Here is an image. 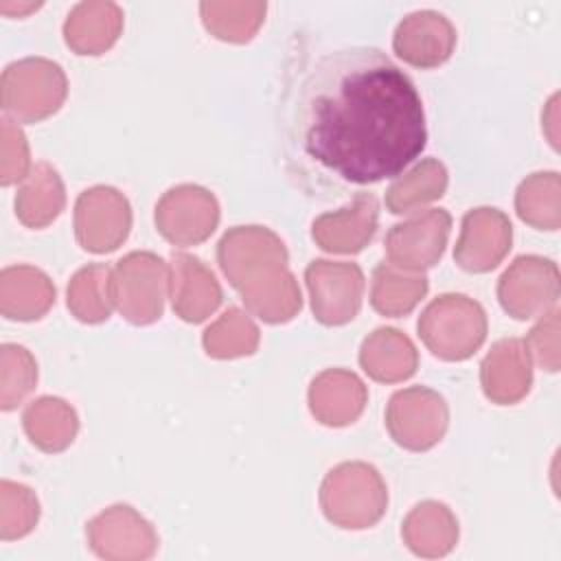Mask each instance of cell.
Here are the masks:
<instances>
[{"instance_id":"cell-20","label":"cell","mask_w":561,"mask_h":561,"mask_svg":"<svg viewBox=\"0 0 561 561\" xmlns=\"http://www.w3.org/2000/svg\"><path fill=\"white\" fill-rule=\"evenodd\" d=\"M55 302V287L48 276L28 265L2 270L0 309L9 320H37Z\"/></svg>"},{"instance_id":"cell-14","label":"cell","mask_w":561,"mask_h":561,"mask_svg":"<svg viewBox=\"0 0 561 561\" xmlns=\"http://www.w3.org/2000/svg\"><path fill=\"white\" fill-rule=\"evenodd\" d=\"M511 221L497 208H476L465 215L454 259L467 272L493 270L511 248Z\"/></svg>"},{"instance_id":"cell-27","label":"cell","mask_w":561,"mask_h":561,"mask_svg":"<svg viewBox=\"0 0 561 561\" xmlns=\"http://www.w3.org/2000/svg\"><path fill=\"white\" fill-rule=\"evenodd\" d=\"M204 26L219 39L248 42L263 22V2H202Z\"/></svg>"},{"instance_id":"cell-18","label":"cell","mask_w":561,"mask_h":561,"mask_svg":"<svg viewBox=\"0 0 561 561\" xmlns=\"http://www.w3.org/2000/svg\"><path fill=\"white\" fill-rule=\"evenodd\" d=\"M366 403L364 383L346 370H327L313 379L309 390V405L313 416L324 425L353 423Z\"/></svg>"},{"instance_id":"cell-1","label":"cell","mask_w":561,"mask_h":561,"mask_svg":"<svg viewBox=\"0 0 561 561\" xmlns=\"http://www.w3.org/2000/svg\"><path fill=\"white\" fill-rule=\"evenodd\" d=\"M427 142L412 79L381 50L305 57L285 81L280 147L287 175L311 197L364 193L397 178Z\"/></svg>"},{"instance_id":"cell-8","label":"cell","mask_w":561,"mask_h":561,"mask_svg":"<svg viewBox=\"0 0 561 561\" xmlns=\"http://www.w3.org/2000/svg\"><path fill=\"white\" fill-rule=\"evenodd\" d=\"M131 226L127 199L112 186L83 191L75 206V232L83 250L112 252L118 248Z\"/></svg>"},{"instance_id":"cell-6","label":"cell","mask_w":561,"mask_h":561,"mask_svg":"<svg viewBox=\"0 0 561 561\" xmlns=\"http://www.w3.org/2000/svg\"><path fill=\"white\" fill-rule=\"evenodd\" d=\"M112 302L134 324H149L162 313L167 265L151 252H131L112 270Z\"/></svg>"},{"instance_id":"cell-2","label":"cell","mask_w":561,"mask_h":561,"mask_svg":"<svg viewBox=\"0 0 561 561\" xmlns=\"http://www.w3.org/2000/svg\"><path fill=\"white\" fill-rule=\"evenodd\" d=\"M219 265L248 309L265 322H287L300 309V289L287 272L283 241L261 226H237L217 248Z\"/></svg>"},{"instance_id":"cell-24","label":"cell","mask_w":561,"mask_h":561,"mask_svg":"<svg viewBox=\"0 0 561 561\" xmlns=\"http://www.w3.org/2000/svg\"><path fill=\"white\" fill-rule=\"evenodd\" d=\"M427 294V278L421 274H403L390 263H381L373 272L370 305L375 311L399 318L414 309V305Z\"/></svg>"},{"instance_id":"cell-31","label":"cell","mask_w":561,"mask_h":561,"mask_svg":"<svg viewBox=\"0 0 561 561\" xmlns=\"http://www.w3.org/2000/svg\"><path fill=\"white\" fill-rule=\"evenodd\" d=\"M403 535H405L408 546L416 554H445L451 550L458 528H456V522L449 511H445L436 519L434 528H425V524H421L414 515H408V519L403 524Z\"/></svg>"},{"instance_id":"cell-21","label":"cell","mask_w":561,"mask_h":561,"mask_svg":"<svg viewBox=\"0 0 561 561\" xmlns=\"http://www.w3.org/2000/svg\"><path fill=\"white\" fill-rule=\"evenodd\" d=\"M362 368L377 381H401L416 370V351L397 329H377L364 340L359 353Z\"/></svg>"},{"instance_id":"cell-11","label":"cell","mask_w":561,"mask_h":561,"mask_svg":"<svg viewBox=\"0 0 561 561\" xmlns=\"http://www.w3.org/2000/svg\"><path fill=\"white\" fill-rule=\"evenodd\" d=\"M305 278L313 313L322 324H344L357 316L364 274L355 263L313 261L307 267Z\"/></svg>"},{"instance_id":"cell-19","label":"cell","mask_w":561,"mask_h":561,"mask_svg":"<svg viewBox=\"0 0 561 561\" xmlns=\"http://www.w3.org/2000/svg\"><path fill=\"white\" fill-rule=\"evenodd\" d=\"M123 26V11L114 2H81L64 24L66 44L79 55H101L107 50Z\"/></svg>"},{"instance_id":"cell-4","label":"cell","mask_w":561,"mask_h":561,"mask_svg":"<svg viewBox=\"0 0 561 561\" xmlns=\"http://www.w3.org/2000/svg\"><path fill=\"white\" fill-rule=\"evenodd\" d=\"M386 500L381 476L364 462H344L331 469L320 491L324 515L342 528L375 524L383 515Z\"/></svg>"},{"instance_id":"cell-15","label":"cell","mask_w":561,"mask_h":561,"mask_svg":"<svg viewBox=\"0 0 561 561\" xmlns=\"http://www.w3.org/2000/svg\"><path fill=\"white\" fill-rule=\"evenodd\" d=\"M377 228V197L373 193H357L353 204L320 215L311 226L313 241L327 252H359L375 234Z\"/></svg>"},{"instance_id":"cell-29","label":"cell","mask_w":561,"mask_h":561,"mask_svg":"<svg viewBox=\"0 0 561 561\" xmlns=\"http://www.w3.org/2000/svg\"><path fill=\"white\" fill-rule=\"evenodd\" d=\"M37 366L31 353L18 344L2 346V410H13L35 386Z\"/></svg>"},{"instance_id":"cell-28","label":"cell","mask_w":561,"mask_h":561,"mask_svg":"<svg viewBox=\"0 0 561 561\" xmlns=\"http://www.w3.org/2000/svg\"><path fill=\"white\" fill-rule=\"evenodd\" d=\"M256 344H259V331L239 309H228L204 333L206 353L219 359L250 355L254 353Z\"/></svg>"},{"instance_id":"cell-17","label":"cell","mask_w":561,"mask_h":561,"mask_svg":"<svg viewBox=\"0 0 561 561\" xmlns=\"http://www.w3.org/2000/svg\"><path fill=\"white\" fill-rule=\"evenodd\" d=\"M528 346L517 340H500L482 362V390L484 394L500 403L519 401L530 388V364Z\"/></svg>"},{"instance_id":"cell-5","label":"cell","mask_w":561,"mask_h":561,"mask_svg":"<svg viewBox=\"0 0 561 561\" xmlns=\"http://www.w3.org/2000/svg\"><path fill=\"white\" fill-rule=\"evenodd\" d=\"M66 75L59 64L26 57L2 72V107L18 121L37 123L59 110L66 99Z\"/></svg>"},{"instance_id":"cell-22","label":"cell","mask_w":561,"mask_h":561,"mask_svg":"<svg viewBox=\"0 0 561 561\" xmlns=\"http://www.w3.org/2000/svg\"><path fill=\"white\" fill-rule=\"evenodd\" d=\"M64 184L57 171L39 162L24 178L22 188L15 195V215L28 228L48 226L64 208Z\"/></svg>"},{"instance_id":"cell-7","label":"cell","mask_w":561,"mask_h":561,"mask_svg":"<svg viewBox=\"0 0 561 561\" xmlns=\"http://www.w3.org/2000/svg\"><path fill=\"white\" fill-rule=\"evenodd\" d=\"M386 425L394 443L412 451H423L445 434L447 405L440 394L423 386L399 390L388 403Z\"/></svg>"},{"instance_id":"cell-10","label":"cell","mask_w":561,"mask_h":561,"mask_svg":"<svg viewBox=\"0 0 561 561\" xmlns=\"http://www.w3.org/2000/svg\"><path fill=\"white\" fill-rule=\"evenodd\" d=\"M449 226L451 217L443 208H430L403 224L392 226L386 237V254L390 265L410 272H421L436 265L447 245Z\"/></svg>"},{"instance_id":"cell-33","label":"cell","mask_w":561,"mask_h":561,"mask_svg":"<svg viewBox=\"0 0 561 561\" xmlns=\"http://www.w3.org/2000/svg\"><path fill=\"white\" fill-rule=\"evenodd\" d=\"M37 7H39V4H18V7H11L9 2H2V4H0V11L7 13V15H22V13L33 11V9H37Z\"/></svg>"},{"instance_id":"cell-30","label":"cell","mask_w":561,"mask_h":561,"mask_svg":"<svg viewBox=\"0 0 561 561\" xmlns=\"http://www.w3.org/2000/svg\"><path fill=\"white\" fill-rule=\"evenodd\" d=\"M2 539L26 535L37 522V500L28 486L2 480Z\"/></svg>"},{"instance_id":"cell-23","label":"cell","mask_w":561,"mask_h":561,"mask_svg":"<svg viewBox=\"0 0 561 561\" xmlns=\"http://www.w3.org/2000/svg\"><path fill=\"white\" fill-rule=\"evenodd\" d=\"M22 421L33 445L44 451L66 449L72 443L79 425L75 410L57 397H42L33 401L24 410Z\"/></svg>"},{"instance_id":"cell-25","label":"cell","mask_w":561,"mask_h":561,"mask_svg":"<svg viewBox=\"0 0 561 561\" xmlns=\"http://www.w3.org/2000/svg\"><path fill=\"white\" fill-rule=\"evenodd\" d=\"M112 270L103 263L88 265L79 270L68 285V309L81 322L96 324L110 318L112 291H110Z\"/></svg>"},{"instance_id":"cell-12","label":"cell","mask_w":561,"mask_h":561,"mask_svg":"<svg viewBox=\"0 0 561 561\" xmlns=\"http://www.w3.org/2000/svg\"><path fill=\"white\" fill-rule=\"evenodd\" d=\"M497 296L502 307L517 320L543 313L559 298L557 265L539 256H519L500 278Z\"/></svg>"},{"instance_id":"cell-16","label":"cell","mask_w":561,"mask_h":561,"mask_svg":"<svg viewBox=\"0 0 561 561\" xmlns=\"http://www.w3.org/2000/svg\"><path fill=\"white\" fill-rule=\"evenodd\" d=\"M171 294L175 313L186 322H202L221 302V289L213 272L184 252L171 256Z\"/></svg>"},{"instance_id":"cell-9","label":"cell","mask_w":561,"mask_h":561,"mask_svg":"<svg viewBox=\"0 0 561 561\" xmlns=\"http://www.w3.org/2000/svg\"><path fill=\"white\" fill-rule=\"evenodd\" d=\"M217 221V199L202 186H175L167 191L156 206V226L160 234L175 245H195L208 239Z\"/></svg>"},{"instance_id":"cell-3","label":"cell","mask_w":561,"mask_h":561,"mask_svg":"<svg viewBox=\"0 0 561 561\" xmlns=\"http://www.w3.org/2000/svg\"><path fill=\"white\" fill-rule=\"evenodd\" d=\"M416 327L425 346L447 362L467 359L486 337L484 309L462 294H443L432 300Z\"/></svg>"},{"instance_id":"cell-13","label":"cell","mask_w":561,"mask_h":561,"mask_svg":"<svg viewBox=\"0 0 561 561\" xmlns=\"http://www.w3.org/2000/svg\"><path fill=\"white\" fill-rule=\"evenodd\" d=\"M392 46L405 64L434 68L449 59L456 46V28L443 13L414 11L399 22Z\"/></svg>"},{"instance_id":"cell-26","label":"cell","mask_w":561,"mask_h":561,"mask_svg":"<svg viewBox=\"0 0 561 561\" xmlns=\"http://www.w3.org/2000/svg\"><path fill=\"white\" fill-rule=\"evenodd\" d=\"M445 188H447V169L438 160L427 158L388 188L386 206L394 215L412 213L421 204L440 197Z\"/></svg>"},{"instance_id":"cell-32","label":"cell","mask_w":561,"mask_h":561,"mask_svg":"<svg viewBox=\"0 0 561 561\" xmlns=\"http://www.w3.org/2000/svg\"><path fill=\"white\" fill-rule=\"evenodd\" d=\"M28 147L20 127H15L9 118L2 121V175L0 182L4 186L20 182L28 175Z\"/></svg>"}]
</instances>
